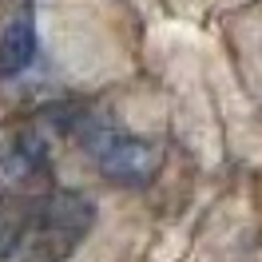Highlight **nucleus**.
Segmentation results:
<instances>
[{
    "instance_id": "7ed1b4c3",
    "label": "nucleus",
    "mask_w": 262,
    "mask_h": 262,
    "mask_svg": "<svg viewBox=\"0 0 262 262\" xmlns=\"http://www.w3.org/2000/svg\"><path fill=\"white\" fill-rule=\"evenodd\" d=\"M48 163H52V151H48V139L40 131H16L0 143V175L8 183H40L48 175Z\"/></svg>"
},
{
    "instance_id": "f257e3e1",
    "label": "nucleus",
    "mask_w": 262,
    "mask_h": 262,
    "mask_svg": "<svg viewBox=\"0 0 262 262\" xmlns=\"http://www.w3.org/2000/svg\"><path fill=\"white\" fill-rule=\"evenodd\" d=\"M96 199L52 187L20 207L0 230V262H68L96 227Z\"/></svg>"
},
{
    "instance_id": "f03ea898",
    "label": "nucleus",
    "mask_w": 262,
    "mask_h": 262,
    "mask_svg": "<svg viewBox=\"0 0 262 262\" xmlns=\"http://www.w3.org/2000/svg\"><path fill=\"white\" fill-rule=\"evenodd\" d=\"M80 143L99 167V175L115 187H147L163 167V147L155 139L135 135L112 119H88L80 127Z\"/></svg>"
},
{
    "instance_id": "20e7f679",
    "label": "nucleus",
    "mask_w": 262,
    "mask_h": 262,
    "mask_svg": "<svg viewBox=\"0 0 262 262\" xmlns=\"http://www.w3.org/2000/svg\"><path fill=\"white\" fill-rule=\"evenodd\" d=\"M40 36H36L32 12H16L0 32V80H16L36 64Z\"/></svg>"
}]
</instances>
